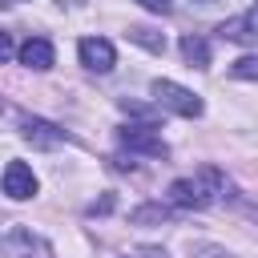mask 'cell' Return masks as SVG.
<instances>
[{
	"label": "cell",
	"instance_id": "cell-1",
	"mask_svg": "<svg viewBox=\"0 0 258 258\" xmlns=\"http://www.w3.org/2000/svg\"><path fill=\"white\" fill-rule=\"evenodd\" d=\"M222 194H226V177H222L218 165H202L194 177H177V181L169 185V202H173L177 210H206V206H214Z\"/></svg>",
	"mask_w": 258,
	"mask_h": 258
},
{
	"label": "cell",
	"instance_id": "cell-2",
	"mask_svg": "<svg viewBox=\"0 0 258 258\" xmlns=\"http://www.w3.org/2000/svg\"><path fill=\"white\" fill-rule=\"evenodd\" d=\"M149 93H153V101H157L161 109H169V113H177V117H202V109H206L202 97L189 93V89L177 85V81H153Z\"/></svg>",
	"mask_w": 258,
	"mask_h": 258
},
{
	"label": "cell",
	"instance_id": "cell-3",
	"mask_svg": "<svg viewBox=\"0 0 258 258\" xmlns=\"http://www.w3.org/2000/svg\"><path fill=\"white\" fill-rule=\"evenodd\" d=\"M0 258H52V246L24 226H8L0 238Z\"/></svg>",
	"mask_w": 258,
	"mask_h": 258
},
{
	"label": "cell",
	"instance_id": "cell-4",
	"mask_svg": "<svg viewBox=\"0 0 258 258\" xmlns=\"http://www.w3.org/2000/svg\"><path fill=\"white\" fill-rule=\"evenodd\" d=\"M117 141H121L129 153H145V157H165V153H169L165 137H161L153 125H125V129H117Z\"/></svg>",
	"mask_w": 258,
	"mask_h": 258
},
{
	"label": "cell",
	"instance_id": "cell-5",
	"mask_svg": "<svg viewBox=\"0 0 258 258\" xmlns=\"http://www.w3.org/2000/svg\"><path fill=\"white\" fill-rule=\"evenodd\" d=\"M77 52H81V64L93 69V73H109L113 60H117V52H113V44H109L105 36H85V40L77 44Z\"/></svg>",
	"mask_w": 258,
	"mask_h": 258
},
{
	"label": "cell",
	"instance_id": "cell-6",
	"mask_svg": "<svg viewBox=\"0 0 258 258\" xmlns=\"http://www.w3.org/2000/svg\"><path fill=\"white\" fill-rule=\"evenodd\" d=\"M4 194H8L12 202L32 198V194H36V173H32L24 161H8V169H4Z\"/></svg>",
	"mask_w": 258,
	"mask_h": 258
},
{
	"label": "cell",
	"instance_id": "cell-7",
	"mask_svg": "<svg viewBox=\"0 0 258 258\" xmlns=\"http://www.w3.org/2000/svg\"><path fill=\"white\" fill-rule=\"evenodd\" d=\"M222 40H238V44H258V4L246 12V16H234V20H226L222 28Z\"/></svg>",
	"mask_w": 258,
	"mask_h": 258
},
{
	"label": "cell",
	"instance_id": "cell-8",
	"mask_svg": "<svg viewBox=\"0 0 258 258\" xmlns=\"http://www.w3.org/2000/svg\"><path fill=\"white\" fill-rule=\"evenodd\" d=\"M16 60H20L24 69H36V73H44V69H52V44H48L44 36H28V40L20 44Z\"/></svg>",
	"mask_w": 258,
	"mask_h": 258
},
{
	"label": "cell",
	"instance_id": "cell-9",
	"mask_svg": "<svg viewBox=\"0 0 258 258\" xmlns=\"http://www.w3.org/2000/svg\"><path fill=\"white\" fill-rule=\"evenodd\" d=\"M20 129H24V137H28L32 145H44V149L64 141V129H56V125H48V121H40V117H24Z\"/></svg>",
	"mask_w": 258,
	"mask_h": 258
},
{
	"label": "cell",
	"instance_id": "cell-10",
	"mask_svg": "<svg viewBox=\"0 0 258 258\" xmlns=\"http://www.w3.org/2000/svg\"><path fill=\"white\" fill-rule=\"evenodd\" d=\"M181 56H185L189 69H206V64H210V44L189 32V36H181Z\"/></svg>",
	"mask_w": 258,
	"mask_h": 258
},
{
	"label": "cell",
	"instance_id": "cell-11",
	"mask_svg": "<svg viewBox=\"0 0 258 258\" xmlns=\"http://www.w3.org/2000/svg\"><path fill=\"white\" fill-rule=\"evenodd\" d=\"M129 40H137V44L149 48V52H161V48H165V36L153 32V28H145V24H133V28H129Z\"/></svg>",
	"mask_w": 258,
	"mask_h": 258
},
{
	"label": "cell",
	"instance_id": "cell-12",
	"mask_svg": "<svg viewBox=\"0 0 258 258\" xmlns=\"http://www.w3.org/2000/svg\"><path fill=\"white\" fill-rule=\"evenodd\" d=\"M230 73H234L238 81H258V56H238V60L230 64Z\"/></svg>",
	"mask_w": 258,
	"mask_h": 258
},
{
	"label": "cell",
	"instance_id": "cell-13",
	"mask_svg": "<svg viewBox=\"0 0 258 258\" xmlns=\"http://www.w3.org/2000/svg\"><path fill=\"white\" fill-rule=\"evenodd\" d=\"M165 218H169L165 206H141V210L129 214V222H165Z\"/></svg>",
	"mask_w": 258,
	"mask_h": 258
},
{
	"label": "cell",
	"instance_id": "cell-14",
	"mask_svg": "<svg viewBox=\"0 0 258 258\" xmlns=\"http://www.w3.org/2000/svg\"><path fill=\"white\" fill-rule=\"evenodd\" d=\"M189 258H230V254L218 250V246H202V242H198V246H189Z\"/></svg>",
	"mask_w": 258,
	"mask_h": 258
},
{
	"label": "cell",
	"instance_id": "cell-15",
	"mask_svg": "<svg viewBox=\"0 0 258 258\" xmlns=\"http://www.w3.org/2000/svg\"><path fill=\"white\" fill-rule=\"evenodd\" d=\"M137 4H141L145 12H157V16H165V12H169V0H137Z\"/></svg>",
	"mask_w": 258,
	"mask_h": 258
},
{
	"label": "cell",
	"instance_id": "cell-16",
	"mask_svg": "<svg viewBox=\"0 0 258 258\" xmlns=\"http://www.w3.org/2000/svg\"><path fill=\"white\" fill-rule=\"evenodd\" d=\"M121 109H125V113H133V117H149V121H153V109H145V105H133V101H121Z\"/></svg>",
	"mask_w": 258,
	"mask_h": 258
},
{
	"label": "cell",
	"instance_id": "cell-17",
	"mask_svg": "<svg viewBox=\"0 0 258 258\" xmlns=\"http://www.w3.org/2000/svg\"><path fill=\"white\" fill-rule=\"evenodd\" d=\"M109 210H113V194H105L101 202H93V206H89V214H109Z\"/></svg>",
	"mask_w": 258,
	"mask_h": 258
},
{
	"label": "cell",
	"instance_id": "cell-18",
	"mask_svg": "<svg viewBox=\"0 0 258 258\" xmlns=\"http://www.w3.org/2000/svg\"><path fill=\"white\" fill-rule=\"evenodd\" d=\"M0 52H4V56H12V52H20V48H12V36H8V32H0Z\"/></svg>",
	"mask_w": 258,
	"mask_h": 258
}]
</instances>
